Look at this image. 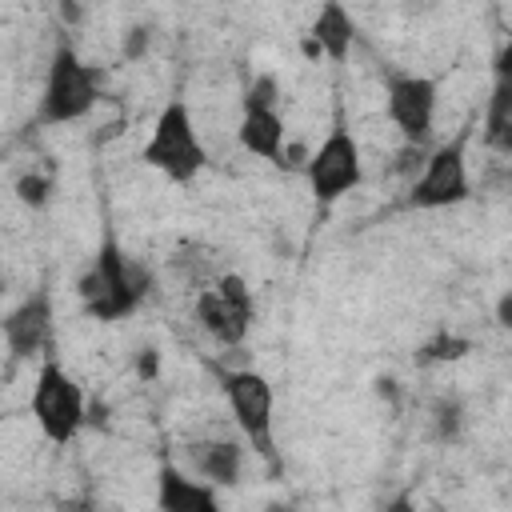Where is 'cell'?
I'll list each match as a JSON object with an SVG mask.
<instances>
[{
    "label": "cell",
    "mask_w": 512,
    "mask_h": 512,
    "mask_svg": "<svg viewBox=\"0 0 512 512\" xmlns=\"http://www.w3.org/2000/svg\"><path fill=\"white\" fill-rule=\"evenodd\" d=\"M100 96V76L92 64L80 60V52L72 44H56L48 72H44V92H40V108L36 120L40 124H76L96 108Z\"/></svg>",
    "instance_id": "obj_2"
},
{
    "label": "cell",
    "mask_w": 512,
    "mask_h": 512,
    "mask_svg": "<svg viewBox=\"0 0 512 512\" xmlns=\"http://www.w3.org/2000/svg\"><path fill=\"white\" fill-rule=\"evenodd\" d=\"M484 140L488 148L512 156V88L508 84H492L488 112H484Z\"/></svg>",
    "instance_id": "obj_15"
},
{
    "label": "cell",
    "mask_w": 512,
    "mask_h": 512,
    "mask_svg": "<svg viewBox=\"0 0 512 512\" xmlns=\"http://www.w3.org/2000/svg\"><path fill=\"white\" fill-rule=\"evenodd\" d=\"M220 388L228 396V412H232L236 428L244 432V440L256 452H272V412H276L272 384L252 368H232V372H224Z\"/></svg>",
    "instance_id": "obj_7"
},
{
    "label": "cell",
    "mask_w": 512,
    "mask_h": 512,
    "mask_svg": "<svg viewBox=\"0 0 512 512\" xmlns=\"http://www.w3.org/2000/svg\"><path fill=\"white\" fill-rule=\"evenodd\" d=\"M496 320H500L504 328H512V292L500 296V304H496Z\"/></svg>",
    "instance_id": "obj_21"
},
{
    "label": "cell",
    "mask_w": 512,
    "mask_h": 512,
    "mask_svg": "<svg viewBox=\"0 0 512 512\" xmlns=\"http://www.w3.org/2000/svg\"><path fill=\"white\" fill-rule=\"evenodd\" d=\"M48 192H52V176H44V172H36V168H28V172L16 176V196H20L24 204L40 208V204L48 200Z\"/></svg>",
    "instance_id": "obj_16"
},
{
    "label": "cell",
    "mask_w": 512,
    "mask_h": 512,
    "mask_svg": "<svg viewBox=\"0 0 512 512\" xmlns=\"http://www.w3.org/2000/svg\"><path fill=\"white\" fill-rule=\"evenodd\" d=\"M312 48L324 52L328 60H348L352 52V40H356V24H352V12L340 4V0H324L316 8V20H312Z\"/></svg>",
    "instance_id": "obj_13"
},
{
    "label": "cell",
    "mask_w": 512,
    "mask_h": 512,
    "mask_svg": "<svg viewBox=\"0 0 512 512\" xmlns=\"http://www.w3.org/2000/svg\"><path fill=\"white\" fill-rule=\"evenodd\" d=\"M236 140L248 156L280 160V152H284V116L276 108H244Z\"/></svg>",
    "instance_id": "obj_14"
},
{
    "label": "cell",
    "mask_w": 512,
    "mask_h": 512,
    "mask_svg": "<svg viewBox=\"0 0 512 512\" xmlns=\"http://www.w3.org/2000/svg\"><path fill=\"white\" fill-rule=\"evenodd\" d=\"M252 312H256L252 288H248L244 276H236V272L212 276V280L200 284L196 296H192V316H196V324H200L216 344H224V348L244 344V336H248V328H252Z\"/></svg>",
    "instance_id": "obj_4"
},
{
    "label": "cell",
    "mask_w": 512,
    "mask_h": 512,
    "mask_svg": "<svg viewBox=\"0 0 512 512\" xmlns=\"http://www.w3.org/2000/svg\"><path fill=\"white\" fill-rule=\"evenodd\" d=\"M208 152H204V140L192 124V112L184 100H172L160 108L152 132H148V144H144V164H152L156 172H164L168 180L176 184H188L200 168H204Z\"/></svg>",
    "instance_id": "obj_3"
},
{
    "label": "cell",
    "mask_w": 512,
    "mask_h": 512,
    "mask_svg": "<svg viewBox=\"0 0 512 512\" xmlns=\"http://www.w3.org/2000/svg\"><path fill=\"white\" fill-rule=\"evenodd\" d=\"M460 404L456 400H440L436 408H432V424H436V436L440 440H456V432H460Z\"/></svg>",
    "instance_id": "obj_17"
},
{
    "label": "cell",
    "mask_w": 512,
    "mask_h": 512,
    "mask_svg": "<svg viewBox=\"0 0 512 512\" xmlns=\"http://www.w3.org/2000/svg\"><path fill=\"white\" fill-rule=\"evenodd\" d=\"M492 76H496V84H508L512 88V36L500 44V52L492 60Z\"/></svg>",
    "instance_id": "obj_20"
},
{
    "label": "cell",
    "mask_w": 512,
    "mask_h": 512,
    "mask_svg": "<svg viewBox=\"0 0 512 512\" xmlns=\"http://www.w3.org/2000/svg\"><path fill=\"white\" fill-rule=\"evenodd\" d=\"M76 292H80L88 316L124 320L148 292V272L132 256H124L116 240H104L100 252L92 256V264L84 268V276L76 280Z\"/></svg>",
    "instance_id": "obj_1"
},
{
    "label": "cell",
    "mask_w": 512,
    "mask_h": 512,
    "mask_svg": "<svg viewBox=\"0 0 512 512\" xmlns=\"http://www.w3.org/2000/svg\"><path fill=\"white\" fill-rule=\"evenodd\" d=\"M464 352H468V340L448 336V332H440L432 344H424V360H456V356H464Z\"/></svg>",
    "instance_id": "obj_18"
},
{
    "label": "cell",
    "mask_w": 512,
    "mask_h": 512,
    "mask_svg": "<svg viewBox=\"0 0 512 512\" xmlns=\"http://www.w3.org/2000/svg\"><path fill=\"white\" fill-rule=\"evenodd\" d=\"M188 460H192V472L204 476L216 488L236 484L240 472H244V448L232 436H224V432L204 436V440H192L188 444Z\"/></svg>",
    "instance_id": "obj_11"
},
{
    "label": "cell",
    "mask_w": 512,
    "mask_h": 512,
    "mask_svg": "<svg viewBox=\"0 0 512 512\" xmlns=\"http://www.w3.org/2000/svg\"><path fill=\"white\" fill-rule=\"evenodd\" d=\"M32 416H36L40 432L52 444H72L76 432L88 424L84 392H80V384L56 360H44L40 372H36V384H32Z\"/></svg>",
    "instance_id": "obj_5"
},
{
    "label": "cell",
    "mask_w": 512,
    "mask_h": 512,
    "mask_svg": "<svg viewBox=\"0 0 512 512\" xmlns=\"http://www.w3.org/2000/svg\"><path fill=\"white\" fill-rule=\"evenodd\" d=\"M156 504H160L164 512H216V508H220V496H216V484H208L204 476L192 480V476L180 472L176 464H164V468H160Z\"/></svg>",
    "instance_id": "obj_12"
},
{
    "label": "cell",
    "mask_w": 512,
    "mask_h": 512,
    "mask_svg": "<svg viewBox=\"0 0 512 512\" xmlns=\"http://www.w3.org/2000/svg\"><path fill=\"white\" fill-rule=\"evenodd\" d=\"M468 160H464V144H440L428 152L420 176L412 180V204L416 208H452L460 200H468Z\"/></svg>",
    "instance_id": "obj_9"
},
{
    "label": "cell",
    "mask_w": 512,
    "mask_h": 512,
    "mask_svg": "<svg viewBox=\"0 0 512 512\" xmlns=\"http://www.w3.org/2000/svg\"><path fill=\"white\" fill-rule=\"evenodd\" d=\"M304 176H308V188L320 204H332L340 196H348L360 176H364V160H360V144L348 128H332L320 148L308 156L304 164Z\"/></svg>",
    "instance_id": "obj_6"
},
{
    "label": "cell",
    "mask_w": 512,
    "mask_h": 512,
    "mask_svg": "<svg viewBox=\"0 0 512 512\" xmlns=\"http://www.w3.org/2000/svg\"><path fill=\"white\" fill-rule=\"evenodd\" d=\"M244 108H276V80L272 76H256L248 96H244Z\"/></svg>",
    "instance_id": "obj_19"
},
{
    "label": "cell",
    "mask_w": 512,
    "mask_h": 512,
    "mask_svg": "<svg viewBox=\"0 0 512 512\" xmlns=\"http://www.w3.org/2000/svg\"><path fill=\"white\" fill-rule=\"evenodd\" d=\"M48 336H52V300H48V292H32L4 320L8 352L16 360H32V356H40V348L48 344Z\"/></svg>",
    "instance_id": "obj_10"
},
{
    "label": "cell",
    "mask_w": 512,
    "mask_h": 512,
    "mask_svg": "<svg viewBox=\"0 0 512 512\" xmlns=\"http://www.w3.org/2000/svg\"><path fill=\"white\" fill-rule=\"evenodd\" d=\"M384 108L392 128L404 136V144H428L436 124V80L416 72L392 76L384 88Z\"/></svg>",
    "instance_id": "obj_8"
}]
</instances>
